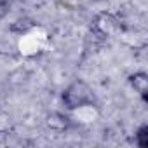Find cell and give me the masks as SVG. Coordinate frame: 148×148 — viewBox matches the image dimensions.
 I'll use <instances>...</instances> for the list:
<instances>
[{"instance_id": "obj_1", "label": "cell", "mask_w": 148, "mask_h": 148, "mask_svg": "<svg viewBox=\"0 0 148 148\" xmlns=\"http://www.w3.org/2000/svg\"><path fill=\"white\" fill-rule=\"evenodd\" d=\"M61 101H63L66 110H77V108L92 105L94 103V94H92L91 87L86 82L77 80V82H71L61 92Z\"/></svg>"}, {"instance_id": "obj_2", "label": "cell", "mask_w": 148, "mask_h": 148, "mask_svg": "<svg viewBox=\"0 0 148 148\" xmlns=\"http://www.w3.org/2000/svg\"><path fill=\"white\" fill-rule=\"evenodd\" d=\"M92 32L96 37L99 38H106L110 35L115 33H122L124 32V25L120 23V19L112 14V12H99L94 21H92Z\"/></svg>"}, {"instance_id": "obj_3", "label": "cell", "mask_w": 148, "mask_h": 148, "mask_svg": "<svg viewBox=\"0 0 148 148\" xmlns=\"http://www.w3.org/2000/svg\"><path fill=\"white\" fill-rule=\"evenodd\" d=\"M129 86L141 96L145 103H148V75L145 71H134L127 77Z\"/></svg>"}, {"instance_id": "obj_4", "label": "cell", "mask_w": 148, "mask_h": 148, "mask_svg": "<svg viewBox=\"0 0 148 148\" xmlns=\"http://www.w3.org/2000/svg\"><path fill=\"white\" fill-rule=\"evenodd\" d=\"M35 21L30 19V18H19L16 19L11 26H9V32L11 33H16V35H25V33H30L33 28H35Z\"/></svg>"}, {"instance_id": "obj_5", "label": "cell", "mask_w": 148, "mask_h": 148, "mask_svg": "<svg viewBox=\"0 0 148 148\" xmlns=\"http://www.w3.org/2000/svg\"><path fill=\"white\" fill-rule=\"evenodd\" d=\"M47 125L54 131H64L68 127V119L63 115V113H51L47 117Z\"/></svg>"}, {"instance_id": "obj_6", "label": "cell", "mask_w": 148, "mask_h": 148, "mask_svg": "<svg viewBox=\"0 0 148 148\" xmlns=\"http://www.w3.org/2000/svg\"><path fill=\"white\" fill-rule=\"evenodd\" d=\"M134 143H136V146H139V148H146V146H148V125H146V124H143V125L136 131V134H134Z\"/></svg>"}, {"instance_id": "obj_7", "label": "cell", "mask_w": 148, "mask_h": 148, "mask_svg": "<svg viewBox=\"0 0 148 148\" xmlns=\"http://www.w3.org/2000/svg\"><path fill=\"white\" fill-rule=\"evenodd\" d=\"M12 129V117L7 112H0V134H9Z\"/></svg>"}, {"instance_id": "obj_8", "label": "cell", "mask_w": 148, "mask_h": 148, "mask_svg": "<svg viewBox=\"0 0 148 148\" xmlns=\"http://www.w3.org/2000/svg\"><path fill=\"white\" fill-rule=\"evenodd\" d=\"M11 12V2L9 0H0V21L5 19Z\"/></svg>"}]
</instances>
